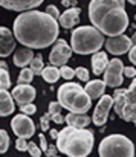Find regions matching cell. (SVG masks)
Here are the masks:
<instances>
[{
  "label": "cell",
  "mask_w": 136,
  "mask_h": 157,
  "mask_svg": "<svg viewBox=\"0 0 136 157\" xmlns=\"http://www.w3.org/2000/svg\"><path fill=\"white\" fill-rule=\"evenodd\" d=\"M14 37L29 49H45L58 37V21L40 11L22 12L14 20Z\"/></svg>",
  "instance_id": "1"
},
{
  "label": "cell",
  "mask_w": 136,
  "mask_h": 157,
  "mask_svg": "<svg viewBox=\"0 0 136 157\" xmlns=\"http://www.w3.org/2000/svg\"><path fill=\"white\" fill-rule=\"evenodd\" d=\"M126 0H90L89 20L102 35L115 37L129 28V15L124 8Z\"/></svg>",
  "instance_id": "2"
},
{
  "label": "cell",
  "mask_w": 136,
  "mask_h": 157,
  "mask_svg": "<svg viewBox=\"0 0 136 157\" xmlns=\"http://www.w3.org/2000/svg\"><path fill=\"white\" fill-rule=\"evenodd\" d=\"M93 131L67 125L57 134V150L70 157H86L93 148Z\"/></svg>",
  "instance_id": "3"
},
{
  "label": "cell",
  "mask_w": 136,
  "mask_h": 157,
  "mask_svg": "<svg viewBox=\"0 0 136 157\" xmlns=\"http://www.w3.org/2000/svg\"><path fill=\"white\" fill-rule=\"evenodd\" d=\"M58 102L72 113H87L92 107V98L86 93L84 87L77 82H66L58 89Z\"/></svg>",
  "instance_id": "4"
},
{
  "label": "cell",
  "mask_w": 136,
  "mask_h": 157,
  "mask_svg": "<svg viewBox=\"0 0 136 157\" xmlns=\"http://www.w3.org/2000/svg\"><path fill=\"white\" fill-rule=\"evenodd\" d=\"M102 44H104V37L93 26H80L72 31V37H70L72 52H77L80 55H89V53L98 52Z\"/></svg>",
  "instance_id": "5"
},
{
  "label": "cell",
  "mask_w": 136,
  "mask_h": 157,
  "mask_svg": "<svg viewBox=\"0 0 136 157\" xmlns=\"http://www.w3.org/2000/svg\"><path fill=\"white\" fill-rule=\"evenodd\" d=\"M113 102L112 107L115 113L122 117L126 122H135V110H136V81L130 84L129 89H118L112 96Z\"/></svg>",
  "instance_id": "6"
},
{
  "label": "cell",
  "mask_w": 136,
  "mask_h": 157,
  "mask_svg": "<svg viewBox=\"0 0 136 157\" xmlns=\"http://www.w3.org/2000/svg\"><path fill=\"white\" fill-rule=\"evenodd\" d=\"M98 153L102 157H132L135 156V147L129 137H126L122 134H110L101 140Z\"/></svg>",
  "instance_id": "7"
},
{
  "label": "cell",
  "mask_w": 136,
  "mask_h": 157,
  "mask_svg": "<svg viewBox=\"0 0 136 157\" xmlns=\"http://www.w3.org/2000/svg\"><path fill=\"white\" fill-rule=\"evenodd\" d=\"M122 69H124V64L119 58H113L112 61L107 63L106 69H104V84L106 87H112V89H116L122 84V79H124V75H122Z\"/></svg>",
  "instance_id": "8"
},
{
  "label": "cell",
  "mask_w": 136,
  "mask_h": 157,
  "mask_svg": "<svg viewBox=\"0 0 136 157\" xmlns=\"http://www.w3.org/2000/svg\"><path fill=\"white\" fill-rule=\"evenodd\" d=\"M11 128H12V131L18 137H25V139L32 137L34 133H35V124H34V121H31L28 117V114H25V113L17 114L11 121Z\"/></svg>",
  "instance_id": "9"
},
{
  "label": "cell",
  "mask_w": 136,
  "mask_h": 157,
  "mask_svg": "<svg viewBox=\"0 0 136 157\" xmlns=\"http://www.w3.org/2000/svg\"><path fill=\"white\" fill-rule=\"evenodd\" d=\"M72 56V49L64 40H57L55 46L52 48V52L49 53L50 66H64Z\"/></svg>",
  "instance_id": "10"
},
{
  "label": "cell",
  "mask_w": 136,
  "mask_h": 157,
  "mask_svg": "<svg viewBox=\"0 0 136 157\" xmlns=\"http://www.w3.org/2000/svg\"><path fill=\"white\" fill-rule=\"evenodd\" d=\"M133 44H135V38H130V37L121 34V35L110 37L106 41V49L113 55H124L126 52H129V49Z\"/></svg>",
  "instance_id": "11"
},
{
  "label": "cell",
  "mask_w": 136,
  "mask_h": 157,
  "mask_svg": "<svg viewBox=\"0 0 136 157\" xmlns=\"http://www.w3.org/2000/svg\"><path fill=\"white\" fill-rule=\"evenodd\" d=\"M99 98L101 99L96 104V108L93 111V117H92V122L95 125H98V127H101V125L106 124L107 116H109V111L112 108V102H113L112 96H109V95H101Z\"/></svg>",
  "instance_id": "12"
},
{
  "label": "cell",
  "mask_w": 136,
  "mask_h": 157,
  "mask_svg": "<svg viewBox=\"0 0 136 157\" xmlns=\"http://www.w3.org/2000/svg\"><path fill=\"white\" fill-rule=\"evenodd\" d=\"M35 95H37L35 89L29 84H18V86H15V89L11 93L12 99H15V102L18 105L32 102L35 99Z\"/></svg>",
  "instance_id": "13"
},
{
  "label": "cell",
  "mask_w": 136,
  "mask_h": 157,
  "mask_svg": "<svg viewBox=\"0 0 136 157\" xmlns=\"http://www.w3.org/2000/svg\"><path fill=\"white\" fill-rule=\"evenodd\" d=\"M45 0H0V6L9 11H29L40 6Z\"/></svg>",
  "instance_id": "14"
},
{
  "label": "cell",
  "mask_w": 136,
  "mask_h": 157,
  "mask_svg": "<svg viewBox=\"0 0 136 157\" xmlns=\"http://www.w3.org/2000/svg\"><path fill=\"white\" fill-rule=\"evenodd\" d=\"M15 49V38L14 34L8 28L0 26V56H8Z\"/></svg>",
  "instance_id": "15"
},
{
  "label": "cell",
  "mask_w": 136,
  "mask_h": 157,
  "mask_svg": "<svg viewBox=\"0 0 136 157\" xmlns=\"http://www.w3.org/2000/svg\"><path fill=\"white\" fill-rule=\"evenodd\" d=\"M80 12H81L80 8H70V9L64 11L63 14H60V17H58L57 21L64 29H70L75 25H78V21H80Z\"/></svg>",
  "instance_id": "16"
},
{
  "label": "cell",
  "mask_w": 136,
  "mask_h": 157,
  "mask_svg": "<svg viewBox=\"0 0 136 157\" xmlns=\"http://www.w3.org/2000/svg\"><path fill=\"white\" fill-rule=\"evenodd\" d=\"M64 122H67V125L77 127V128H86L92 122V119L86 114V113H72L69 111V114L64 117Z\"/></svg>",
  "instance_id": "17"
},
{
  "label": "cell",
  "mask_w": 136,
  "mask_h": 157,
  "mask_svg": "<svg viewBox=\"0 0 136 157\" xmlns=\"http://www.w3.org/2000/svg\"><path fill=\"white\" fill-rule=\"evenodd\" d=\"M32 58H34L32 49L23 46V48H20V49L15 51V53H14V59H12V61H14V64H15L17 67H26V66L31 63Z\"/></svg>",
  "instance_id": "18"
},
{
  "label": "cell",
  "mask_w": 136,
  "mask_h": 157,
  "mask_svg": "<svg viewBox=\"0 0 136 157\" xmlns=\"http://www.w3.org/2000/svg\"><path fill=\"white\" fill-rule=\"evenodd\" d=\"M14 111V99L8 90L0 89V116H9Z\"/></svg>",
  "instance_id": "19"
},
{
  "label": "cell",
  "mask_w": 136,
  "mask_h": 157,
  "mask_svg": "<svg viewBox=\"0 0 136 157\" xmlns=\"http://www.w3.org/2000/svg\"><path fill=\"white\" fill-rule=\"evenodd\" d=\"M107 63H109V58H107L106 52L98 51V52L93 53V56H92V72H93V75H101L104 72Z\"/></svg>",
  "instance_id": "20"
},
{
  "label": "cell",
  "mask_w": 136,
  "mask_h": 157,
  "mask_svg": "<svg viewBox=\"0 0 136 157\" xmlns=\"http://www.w3.org/2000/svg\"><path fill=\"white\" fill-rule=\"evenodd\" d=\"M84 90H86V93H87L90 98H99L101 95H104L106 84H104V81H99V79L87 81V84H86Z\"/></svg>",
  "instance_id": "21"
},
{
  "label": "cell",
  "mask_w": 136,
  "mask_h": 157,
  "mask_svg": "<svg viewBox=\"0 0 136 157\" xmlns=\"http://www.w3.org/2000/svg\"><path fill=\"white\" fill-rule=\"evenodd\" d=\"M40 75L43 76V79H45L46 82H49V84L57 82V81L60 79V70H58L55 66H47V67H43V70H42V73H40Z\"/></svg>",
  "instance_id": "22"
},
{
  "label": "cell",
  "mask_w": 136,
  "mask_h": 157,
  "mask_svg": "<svg viewBox=\"0 0 136 157\" xmlns=\"http://www.w3.org/2000/svg\"><path fill=\"white\" fill-rule=\"evenodd\" d=\"M29 64H31V70H32L34 75H40L42 70H43V67H45V66H43V58H42V55L34 56Z\"/></svg>",
  "instance_id": "23"
},
{
  "label": "cell",
  "mask_w": 136,
  "mask_h": 157,
  "mask_svg": "<svg viewBox=\"0 0 136 157\" xmlns=\"http://www.w3.org/2000/svg\"><path fill=\"white\" fill-rule=\"evenodd\" d=\"M32 78H34L32 70H31V69H26V67H22V72H20V75H18L17 82H18V84H29V82L32 81Z\"/></svg>",
  "instance_id": "24"
},
{
  "label": "cell",
  "mask_w": 136,
  "mask_h": 157,
  "mask_svg": "<svg viewBox=\"0 0 136 157\" xmlns=\"http://www.w3.org/2000/svg\"><path fill=\"white\" fill-rule=\"evenodd\" d=\"M11 87V78H9V73L6 69H2L0 67V89H5L8 90Z\"/></svg>",
  "instance_id": "25"
},
{
  "label": "cell",
  "mask_w": 136,
  "mask_h": 157,
  "mask_svg": "<svg viewBox=\"0 0 136 157\" xmlns=\"http://www.w3.org/2000/svg\"><path fill=\"white\" fill-rule=\"evenodd\" d=\"M9 147V136L5 130H0V154L6 153Z\"/></svg>",
  "instance_id": "26"
},
{
  "label": "cell",
  "mask_w": 136,
  "mask_h": 157,
  "mask_svg": "<svg viewBox=\"0 0 136 157\" xmlns=\"http://www.w3.org/2000/svg\"><path fill=\"white\" fill-rule=\"evenodd\" d=\"M58 70H60V76H63L64 79H72L75 76L74 69H70L67 66H61V69H58Z\"/></svg>",
  "instance_id": "27"
},
{
  "label": "cell",
  "mask_w": 136,
  "mask_h": 157,
  "mask_svg": "<svg viewBox=\"0 0 136 157\" xmlns=\"http://www.w3.org/2000/svg\"><path fill=\"white\" fill-rule=\"evenodd\" d=\"M75 72V75L78 76V79H81V81H84V82H87L89 81V70L87 69H84V67H77V70H74Z\"/></svg>",
  "instance_id": "28"
},
{
  "label": "cell",
  "mask_w": 136,
  "mask_h": 157,
  "mask_svg": "<svg viewBox=\"0 0 136 157\" xmlns=\"http://www.w3.org/2000/svg\"><path fill=\"white\" fill-rule=\"evenodd\" d=\"M20 107V110H22V113H25V114H34L35 111H37V107L32 104V102H29V104H23V105H18Z\"/></svg>",
  "instance_id": "29"
},
{
  "label": "cell",
  "mask_w": 136,
  "mask_h": 157,
  "mask_svg": "<svg viewBox=\"0 0 136 157\" xmlns=\"http://www.w3.org/2000/svg\"><path fill=\"white\" fill-rule=\"evenodd\" d=\"M28 151H29V154H31L32 157H40L42 156V150H40L34 142H29V144H28Z\"/></svg>",
  "instance_id": "30"
},
{
  "label": "cell",
  "mask_w": 136,
  "mask_h": 157,
  "mask_svg": "<svg viewBox=\"0 0 136 157\" xmlns=\"http://www.w3.org/2000/svg\"><path fill=\"white\" fill-rule=\"evenodd\" d=\"M15 147L18 151H28V139L25 137H18L17 142H15Z\"/></svg>",
  "instance_id": "31"
},
{
  "label": "cell",
  "mask_w": 136,
  "mask_h": 157,
  "mask_svg": "<svg viewBox=\"0 0 136 157\" xmlns=\"http://www.w3.org/2000/svg\"><path fill=\"white\" fill-rule=\"evenodd\" d=\"M61 108H63V107L60 105V102H50V104H49V113H47V114L52 117L54 114L60 113V110H61Z\"/></svg>",
  "instance_id": "32"
},
{
  "label": "cell",
  "mask_w": 136,
  "mask_h": 157,
  "mask_svg": "<svg viewBox=\"0 0 136 157\" xmlns=\"http://www.w3.org/2000/svg\"><path fill=\"white\" fill-rule=\"evenodd\" d=\"M46 14H49L52 18H55V20H58V17H60V12H58V9H57V6H54V5H49L47 8H46Z\"/></svg>",
  "instance_id": "33"
},
{
  "label": "cell",
  "mask_w": 136,
  "mask_h": 157,
  "mask_svg": "<svg viewBox=\"0 0 136 157\" xmlns=\"http://www.w3.org/2000/svg\"><path fill=\"white\" fill-rule=\"evenodd\" d=\"M49 122H50V116L49 114L42 116V119H40V128H42V131H47L49 130Z\"/></svg>",
  "instance_id": "34"
},
{
  "label": "cell",
  "mask_w": 136,
  "mask_h": 157,
  "mask_svg": "<svg viewBox=\"0 0 136 157\" xmlns=\"http://www.w3.org/2000/svg\"><path fill=\"white\" fill-rule=\"evenodd\" d=\"M122 75H126V78H135L136 75L135 67H124L122 69Z\"/></svg>",
  "instance_id": "35"
},
{
  "label": "cell",
  "mask_w": 136,
  "mask_h": 157,
  "mask_svg": "<svg viewBox=\"0 0 136 157\" xmlns=\"http://www.w3.org/2000/svg\"><path fill=\"white\" fill-rule=\"evenodd\" d=\"M46 156L52 157V156H57L58 154V150H57V147L55 145H47V148H46Z\"/></svg>",
  "instance_id": "36"
},
{
  "label": "cell",
  "mask_w": 136,
  "mask_h": 157,
  "mask_svg": "<svg viewBox=\"0 0 136 157\" xmlns=\"http://www.w3.org/2000/svg\"><path fill=\"white\" fill-rule=\"evenodd\" d=\"M129 58H130V61L135 64L136 63V48H135V44L129 49Z\"/></svg>",
  "instance_id": "37"
},
{
  "label": "cell",
  "mask_w": 136,
  "mask_h": 157,
  "mask_svg": "<svg viewBox=\"0 0 136 157\" xmlns=\"http://www.w3.org/2000/svg\"><path fill=\"white\" fill-rule=\"evenodd\" d=\"M50 121H54L55 124H64V117L60 114V113H57V114H54L52 117H50Z\"/></svg>",
  "instance_id": "38"
},
{
  "label": "cell",
  "mask_w": 136,
  "mask_h": 157,
  "mask_svg": "<svg viewBox=\"0 0 136 157\" xmlns=\"http://www.w3.org/2000/svg\"><path fill=\"white\" fill-rule=\"evenodd\" d=\"M38 136H40V150H42V151H46V148H47V144H46L45 134H38Z\"/></svg>",
  "instance_id": "39"
},
{
  "label": "cell",
  "mask_w": 136,
  "mask_h": 157,
  "mask_svg": "<svg viewBox=\"0 0 136 157\" xmlns=\"http://www.w3.org/2000/svg\"><path fill=\"white\" fill-rule=\"evenodd\" d=\"M57 134H58V131H57V130H50V134H49V136H50L52 139H57Z\"/></svg>",
  "instance_id": "40"
},
{
  "label": "cell",
  "mask_w": 136,
  "mask_h": 157,
  "mask_svg": "<svg viewBox=\"0 0 136 157\" xmlns=\"http://www.w3.org/2000/svg\"><path fill=\"white\" fill-rule=\"evenodd\" d=\"M0 67H2V69H6V70H8V64H6L5 61H0Z\"/></svg>",
  "instance_id": "41"
},
{
  "label": "cell",
  "mask_w": 136,
  "mask_h": 157,
  "mask_svg": "<svg viewBox=\"0 0 136 157\" xmlns=\"http://www.w3.org/2000/svg\"><path fill=\"white\" fill-rule=\"evenodd\" d=\"M74 2L72 0H63V5H66V6H69V5H72Z\"/></svg>",
  "instance_id": "42"
},
{
  "label": "cell",
  "mask_w": 136,
  "mask_h": 157,
  "mask_svg": "<svg viewBox=\"0 0 136 157\" xmlns=\"http://www.w3.org/2000/svg\"><path fill=\"white\" fill-rule=\"evenodd\" d=\"M129 2H130L132 5H135V2H136V0H129Z\"/></svg>",
  "instance_id": "43"
}]
</instances>
